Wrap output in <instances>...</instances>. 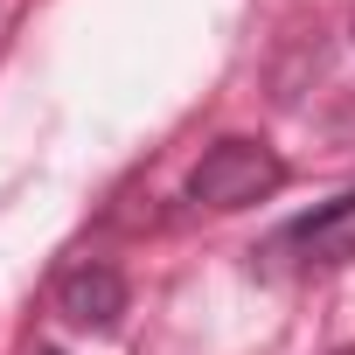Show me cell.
Instances as JSON below:
<instances>
[{
    "label": "cell",
    "instance_id": "obj_1",
    "mask_svg": "<svg viewBox=\"0 0 355 355\" xmlns=\"http://www.w3.org/2000/svg\"><path fill=\"white\" fill-rule=\"evenodd\" d=\"M279 182H286V160L265 139H216L189 174V196L202 209H251V202L279 196Z\"/></svg>",
    "mask_w": 355,
    "mask_h": 355
},
{
    "label": "cell",
    "instance_id": "obj_2",
    "mask_svg": "<svg viewBox=\"0 0 355 355\" xmlns=\"http://www.w3.org/2000/svg\"><path fill=\"white\" fill-rule=\"evenodd\" d=\"M56 306H63L70 327L105 334V327H119V313H125V279H119L112 265H77V272H63Z\"/></svg>",
    "mask_w": 355,
    "mask_h": 355
},
{
    "label": "cell",
    "instance_id": "obj_3",
    "mask_svg": "<svg viewBox=\"0 0 355 355\" xmlns=\"http://www.w3.org/2000/svg\"><path fill=\"white\" fill-rule=\"evenodd\" d=\"M35 355H63V348H35Z\"/></svg>",
    "mask_w": 355,
    "mask_h": 355
},
{
    "label": "cell",
    "instance_id": "obj_4",
    "mask_svg": "<svg viewBox=\"0 0 355 355\" xmlns=\"http://www.w3.org/2000/svg\"><path fill=\"white\" fill-rule=\"evenodd\" d=\"M334 355H355V348H334Z\"/></svg>",
    "mask_w": 355,
    "mask_h": 355
}]
</instances>
